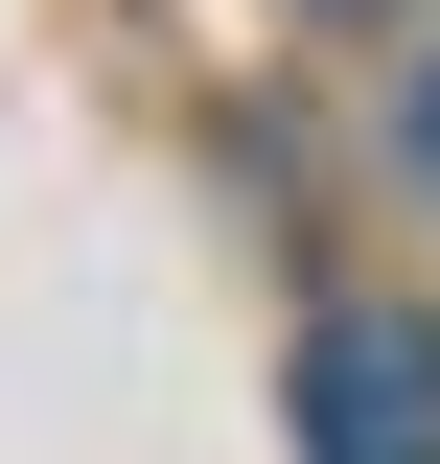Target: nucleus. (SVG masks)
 <instances>
[{
  "mask_svg": "<svg viewBox=\"0 0 440 464\" xmlns=\"http://www.w3.org/2000/svg\"><path fill=\"white\" fill-rule=\"evenodd\" d=\"M301 24H371V0H301Z\"/></svg>",
  "mask_w": 440,
  "mask_h": 464,
  "instance_id": "3",
  "label": "nucleus"
},
{
  "mask_svg": "<svg viewBox=\"0 0 440 464\" xmlns=\"http://www.w3.org/2000/svg\"><path fill=\"white\" fill-rule=\"evenodd\" d=\"M301 464H440V325L417 302H325L301 325Z\"/></svg>",
  "mask_w": 440,
  "mask_h": 464,
  "instance_id": "1",
  "label": "nucleus"
},
{
  "mask_svg": "<svg viewBox=\"0 0 440 464\" xmlns=\"http://www.w3.org/2000/svg\"><path fill=\"white\" fill-rule=\"evenodd\" d=\"M417 186H440V70H417Z\"/></svg>",
  "mask_w": 440,
  "mask_h": 464,
  "instance_id": "2",
  "label": "nucleus"
}]
</instances>
